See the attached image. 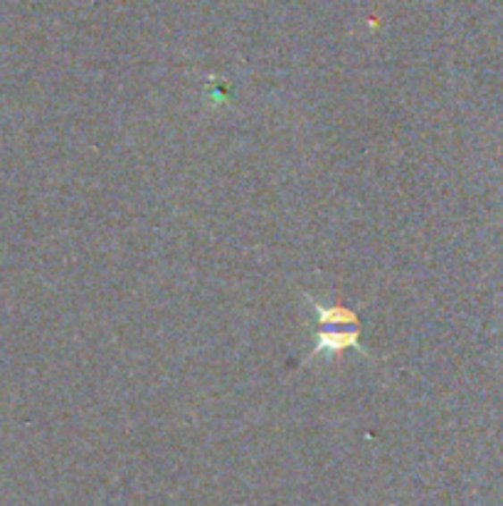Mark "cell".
<instances>
[{
  "instance_id": "1",
  "label": "cell",
  "mask_w": 503,
  "mask_h": 506,
  "mask_svg": "<svg viewBox=\"0 0 503 506\" xmlns=\"http://www.w3.org/2000/svg\"><path fill=\"white\" fill-rule=\"evenodd\" d=\"M346 349H358L363 356H368V353L360 349L358 331H350V333H329V331H323V333H319V343L314 346L311 358H316L321 353H340L346 351Z\"/></svg>"
}]
</instances>
